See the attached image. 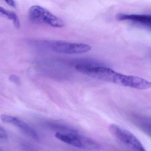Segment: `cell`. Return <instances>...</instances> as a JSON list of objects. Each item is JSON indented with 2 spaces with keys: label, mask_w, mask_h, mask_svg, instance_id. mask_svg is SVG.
Returning <instances> with one entry per match:
<instances>
[{
  "label": "cell",
  "mask_w": 151,
  "mask_h": 151,
  "mask_svg": "<svg viewBox=\"0 0 151 151\" xmlns=\"http://www.w3.org/2000/svg\"><path fill=\"white\" fill-rule=\"evenodd\" d=\"M8 137V134L5 129L0 126V139L2 140H7Z\"/></svg>",
  "instance_id": "obj_11"
},
{
  "label": "cell",
  "mask_w": 151,
  "mask_h": 151,
  "mask_svg": "<svg viewBox=\"0 0 151 151\" xmlns=\"http://www.w3.org/2000/svg\"><path fill=\"white\" fill-rule=\"evenodd\" d=\"M75 69L79 72L112 83H114L117 73L109 67L86 64L77 65L76 66Z\"/></svg>",
  "instance_id": "obj_4"
},
{
  "label": "cell",
  "mask_w": 151,
  "mask_h": 151,
  "mask_svg": "<svg viewBox=\"0 0 151 151\" xmlns=\"http://www.w3.org/2000/svg\"><path fill=\"white\" fill-rule=\"evenodd\" d=\"M9 80L12 82L13 83L16 84H19L20 83V79L19 78L17 75H11L9 77Z\"/></svg>",
  "instance_id": "obj_12"
},
{
  "label": "cell",
  "mask_w": 151,
  "mask_h": 151,
  "mask_svg": "<svg viewBox=\"0 0 151 151\" xmlns=\"http://www.w3.org/2000/svg\"><path fill=\"white\" fill-rule=\"evenodd\" d=\"M1 119L4 123L13 124L17 127L23 133L37 142L40 141V137L36 131L27 123L18 118L10 115L1 114Z\"/></svg>",
  "instance_id": "obj_6"
},
{
  "label": "cell",
  "mask_w": 151,
  "mask_h": 151,
  "mask_svg": "<svg viewBox=\"0 0 151 151\" xmlns=\"http://www.w3.org/2000/svg\"><path fill=\"white\" fill-rule=\"evenodd\" d=\"M28 17L31 21L36 24H45L53 27H63L64 21L45 8L33 5L28 10Z\"/></svg>",
  "instance_id": "obj_1"
},
{
  "label": "cell",
  "mask_w": 151,
  "mask_h": 151,
  "mask_svg": "<svg viewBox=\"0 0 151 151\" xmlns=\"http://www.w3.org/2000/svg\"><path fill=\"white\" fill-rule=\"evenodd\" d=\"M117 19L142 26L151 31V15L149 14H119Z\"/></svg>",
  "instance_id": "obj_7"
},
{
  "label": "cell",
  "mask_w": 151,
  "mask_h": 151,
  "mask_svg": "<svg viewBox=\"0 0 151 151\" xmlns=\"http://www.w3.org/2000/svg\"><path fill=\"white\" fill-rule=\"evenodd\" d=\"M136 123L138 127L151 138V121L138 118Z\"/></svg>",
  "instance_id": "obj_9"
},
{
  "label": "cell",
  "mask_w": 151,
  "mask_h": 151,
  "mask_svg": "<svg viewBox=\"0 0 151 151\" xmlns=\"http://www.w3.org/2000/svg\"><path fill=\"white\" fill-rule=\"evenodd\" d=\"M109 130L112 134L122 143L133 150L145 151L142 143L129 131L115 124L110 125Z\"/></svg>",
  "instance_id": "obj_5"
},
{
  "label": "cell",
  "mask_w": 151,
  "mask_h": 151,
  "mask_svg": "<svg viewBox=\"0 0 151 151\" xmlns=\"http://www.w3.org/2000/svg\"><path fill=\"white\" fill-rule=\"evenodd\" d=\"M45 44L56 53L66 54H79L87 53L91 47L85 43L68 42L62 40H46Z\"/></svg>",
  "instance_id": "obj_3"
},
{
  "label": "cell",
  "mask_w": 151,
  "mask_h": 151,
  "mask_svg": "<svg viewBox=\"0 0 151 151\" xmlns=\"http://www.w3.org/2000/svg\"><path fill=\"white\" fill-rule=\"evenodd\" d=\"M4 1L7 3L8 5L11 6L12 7H15L16 6V3H15L14 0H4Z\"/></svg>",
  "instance_id": "obj_13"
},
{
  "label": "cell",
  "mask_w": 151,
  "mask_h": 151,
  "mask_svg": "<svg viewBox=\"0 0 151 151\" xmlns=\"http://www.w3.org/2000/svg\"><path fill=\"white\" fill-rule=\"evenodd\" d=\"M55 136L62 142L80 149L91 150H98L101 149V146L98 143L91 138L78 134L77 133L57 132Z\"/></svg>",
  "instance_id": "obj_2"
},
{
  "label": "cell",
  "mask_w": 151,
  "mask_h": 151,
  "mask_svg": "<svg viewBox=\"0 0 151 151\" xmlns=\"http://www.w3.org/2000/svg\"><path fill=\"white\" fill-rule=\"evenodd\" d=\"M0 16L7 18L12 20L13 25L17 28H19L20 27V23L18 16L15 12L8 10L0 6Z\"/></svg>",
  "instance_id": "obj_8"
},
{
  "label": "cell",
  "mask_w": 151,
  "mask_h": 151,
  "mask_svg": "<svg viewBox=\"0 0 151 151\" xmlns=\"http://www.w3.org/2000/svg\"><path fill=\"white\" fill-rule=\"evenodd\" d=\"M50 126L55 129H58V130H61L63 132H65L64 133H77L76 130H75V129H73L69 127V126H64V125L52 124L50 125Z\"/></svg>",
  "instance_id": "obj_10"
}]
</instances>
